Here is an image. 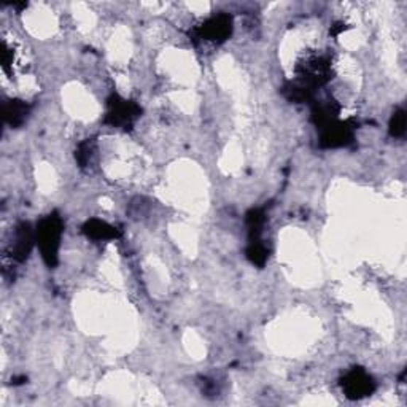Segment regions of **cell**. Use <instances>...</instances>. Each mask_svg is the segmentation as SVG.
<instances>
[{
  "label": "cell",
  "mask_w": 407,
  "mask_h": 407,
  "mask_svg": "<svg viewBox=\"0 0 407 407\" xmlns=\"http://www.w3.org/2000/svg\"><path fill=\"white\" fill-rule=\"evenodd\" d=\"M92 151H94V148H92V142H91V140H86V142H83L82 145L78 146L75 156H77L78 164L82 165V168H85V165L89 163Z\"/></svg>",
  "instance_id": "13"
},
{
  "label": "cell",
  "mask_w": 407,
  "mask_h": 407,
  "mask_svg": "<svg viewBox=\"0 0 407 407\" xmlns=\"http://www.w3.org/2000/svg\"><path fill=\"white\" fill-rule=\"evenodd\" d=\"M268 256L269 251L266 249V245L261 244V240H250L249 249H246V258H249L253 264L263 268L266 261H268Z\"/></svg>",
  "instance_id": "11"
},
{
  "label": "cell",
  "mask_w": 407,
  "mask_h": 407,
  "mask_svg": "<svg viewBox=\"0 0 407 407\" xmlns=\"http://www.w3.org/2000/svg\"><path fill=\"white\" fill-rule=\"evenodd\" d=\"M345 29H347V28H345L344 23H336L335 26H331V34L336 37L337 34H340V32L345 31Z\"/></svg>",
  "instance_id": "14"
},
{
  "label": "cell",
  "mask_w": 407,
  "mask_h": 407,
  "mask_svg": "<svg viewBox=\"0 0 407 407\" xmlns=\"http://www.w3.org/2000/svg\"><path fill=\"white\" fill-rule=\"evenodd\" d=\"M142 109L132 101H126V99L113 94L109 99V112H107L105 123L113 126V128L129 129L136 119L140 116Z\"/></svg>",
  "instance_id": "4"
},
{
  "label": "cell",
  "mask_w": 407,
  "mask_h": 407,
  "mask_svg": "<svg viewBox=\"0 0 407 407\" xmlns=\"http://www.w3.org/2000/svg\"><path fill=\"white\" fill-rule=\"evenodd\" d=\"M5 121L11 128H19L29 115V105L23 101H9L4 107Z\"/></svg>",
  "instance_id": "9"
},
{
  "label": "cell",
  "mask_w": 407,
  "mask_h": 407,
  "mask_svg": "<svg viewBox=\"0 0 407 407\" xmlns=\"http://www.w3.org/2000/svg\"><path fill=\"white\" fill-rule=\"evenodd\" d=\"M36 232L31 228L29 223H21L15 231V237H13L11 244V256L16 261L23 263L31 255L32 246L36 242Z\"/></svg>",
  "instance_id": "7"
},
{
  "label": "cell",
  "mask_w": 407,
  "mask_h": 407,
  "mask_svg": "<svg viewBox=\"0 0 407 407\" xmlns=\"http://www.w3.org/2000/svg\"><path fill=\"white\" fill-rule=\"evenodd\" d=\"M266 223V213L263 209H253L246 213V226H249L250 240H259Z\"/></svg>",
  "instance_id": "10"
},
{
  "label": "cell",
  "mask_w": 407,
  "mask_h": 407,
  "mask_svg": "<svg viewBox=\"0 0 407 407\" xmlns=\"http://www.w3.org/2000/svg\"><path fill=\"white\" fill-rule=\"evenodd\" d=\"M83 234L94 240H110L119 237V232L112 224L102 222V219H89L88 223L83 226Z\"/></svg>",
  "instance_id": "8"
},
{
  "label": "cell",
  "mask_w": 407,
  "mask_h": 407,
  "mask_svg": "<svg viewBox=\"0 0 407 407\" xmlns=\"http://www.w3.org/2000/svg\"><path fill=\"white\" fill-rule=\"evenodd\" d=\"M342 389L349 398L359 399L371 395L374 391V380L366 371L353 369L344 377Z\"/></svg>",
  "instance_id": "6"
},
{
  "label": "cell",
  "mask_w": 407,
  "mask_h": 407,
  "mask_svg": "<svg viewBox=\"0 0 407 407\" xmlns=\"http://www.w3.org/2000/svg\"><path fill=\"white\" fill-rule=\"evenodd\" d=\"M63 219L56 213L48 215L38 223L36 229V239L38 244L40 253L45 259V263L50 268H55L58 263V253L61 246V236H63Z\"/></svg>",
  "instance_id": "1"
},
{
  "label": "cell",
  "mask_w": 407,
  "mask_h": 407,
  "mask_svg": "<svg viewBox=\"0 0 407 407\" xmlns=\"http://www.w3.org/2000/svg\"><path fill=\"white\" fill-rule=\"evenodd\" d=\"M406 132V112L398 109L390 119V134L393 137H403Z\"/></svg>",
  "instance_id": "12"
},
{
  "label": "cell",
  "mask_w": 407,
  "mask_h": 407,
  "mask_svg": "<svg viewBox=\"0 0 407 407\" xmlns=\"http://www.w3.org/2000/svg\"><path fill=\"white\" fill-rule=\"evenodd\" d=\"M232 34V18L226 13H219L217 16H212L207 19L201 26L192 31V40L195 42H213V43H223L228 40Z\"/></svg>",
  "instance_id": "3"
},
{
  "label": "cell",
  "mask_w": 407,
  "mask_h": 407,
  "mask_svg": "<svg viewBox=\"0 0 407 407\" xmlns=\"http://www.w3.org/2000/svg\"><path fill=\"white\" fill-rule=\"evenodd\" d=\"M320 143L325 148H339V146L349 145L353 140V126L349 121H332L323 126Z\"/></svg>",
  "instance_id": "5"
},
{
  "label": "cell",
  "mask_w": 407,
  "mask_h": 407,
  "mask_svg": "<svg viewBox=\"0 0 407 407\" xmlns=\"http://www.w3.org/2000/svg\"><path fill=\"white\" fill-rule=\"evenodd\" d=\"M296 72L301 78V85L313 91L331 80V61L326 56L312 55L298 64Z\"/></svg>",
  "instance_id": "2"
}]
</instances>
